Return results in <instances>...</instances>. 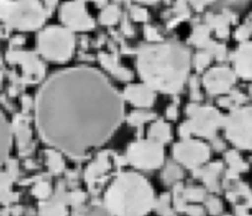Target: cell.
<instances>
[{
    "instance_id": "1",
    "label": "cell",
    "mask_w": 252,
    "mask_h": 216,
    "mask_svg": "<svg viewBox=\"0 0 252 216\" xmlns=\"http://www.w3.org/2000/svg\"><path fill=\"white\" fill-rule=\"evenodd\" d=\"M35 124L41 139L79 159L103 144L124 118L123 99L94 68L52 74L35 97Z\"/></svg>"
},
{
    "instance_id": "2",
    "label": "cell",
    "mask_w": 252,
    "mask_h": 216,
    "mask_svg": "<svg viewBox=\"0 0 252 216\" xmlns=\"http://www.w3.org/2000/svg\"><path fill=\"white\" fill-rule=\"evenodd\" d=\"M190 68L188 49L177 42L142 45L137 53V69L149 87L161 92L178 93Z\"/></svg>"
},
{
    "instance_id": "3",
    "label": "cell",
    "mask_w": 252,
    "mask_h": 216,
    "mask_svg": "<svg viewBox=\"0 0 252 216\" xmlns=\"http://www.w3.org/2000/svg\"><path fill=\"white\" fill-rule=\"evenodd\" d=\"M103 205L113 216H146L156 205L150 183L134 172H123L112 181Z\"/></svg>"
},
{
    "instance_id": "4",
    "label": "cell",
    "mask_w": 252,
    "mask_h": 216,
    "mask_svg": "<svg viewBox=\"0 0 252 216\" xmlns=\"http://www.w3.org/2000/svg\"><path fill=\"white\" fill-rule=\"evenodd\" d=\"M37 1H0L2 21L20 30H33L41 27L48 13Z\"/></svg>"
},
{
    "instance_id": "5",
    "label": "cell",
    "mask_w": 252,
    "mask_h": 216,
    "mask_svg": "<svg viewBox=\"0 0 252 216\" xmlns=\"http://www.w3.org/2000/svg\"><path fill=\"white\" fill-rule=\"evenodd\" d=\"M186 111L189 120L180 125L178 130L180 136L184 139H187L192 134L214 139L219 128L223 127L224 116L214 107L189 104Z\"/></svg>"
},
{
    "instance_id": "6",
    "label": "cell",
    "mask_w": 252,
    "mask_h": 216,
    "mask_svg": "<svg viewBox=\"0 0 252 216\" xmlns=\"http://www.w3.org/2000/svg\"><path fill=\"white\" fill-rule=\"evenodd\" d=\"M75 37L71 29L48 27L37 35V50L42 57L55 62H65L73 54Z\"/></svg>"
},
{
    "instance_id": "7",
    "label": "cell",
    "mask_w": 252,
    "mask_h": 216,
    "mask_svg": "<svg viewBox=\"0 0 252 216\" xmlns=\"http://www.w3.org/2000/svg\"><path fill=\"white\" fill-rule=\"evenodd\" d=\"M226 138L237 148L252 150V106L233 108L224 117Z\"/></svg>"
},
{
    "instance_id": "8",
    "label": "cell",
    "mask_w": 252,
    "mask_h": 216,
    "mask_svg": "<svg viewBox=\"0 0 252 216\" xmlns=\"http://www.w3.org/2000/svg\"><path fill=\"white\" fill-rule=\"evenodd\" d=\"M126 159L137 169H157L162 165L164 159L162 143L151 138L134 141L127 148Z\"/></svg>"
},
{
    "instance_id": "9",
    "label": "cell",
    "mask_w": 252,
    "mask_h": 216,
    "mask_svg": "<svg viewBox=\"0 0 252 216\" xmlns=\"http://www.w3.org/2000/svg\"><path fill=\"white\" fill-rule=\"evenodd\" d=\"M172 153L177 162L193 171L201 168L210 158V148L207 144L189 138L174 144Z\"/></svg>"
},
{
    "instance_id": "10",
    "label": "cell",
    "mask_w": 252,
    "mask_h": 216,
    "mask_svg": "<svg viewBox=\"0 0 252 216\" xmlns=\"http://www.w3.org/2000/svg\"><path fill=\"white\" fill-rule=\"evenodd\" d=\"M59 17L69 29L83 31L92 29L94 27V23L87 13L83 1L64 3L60 8Z\"/></svg>"
},
{
    "instance_id": "11",
    "label": "cell",
    "mask_w": 252,
    "mask_h": 216,
    "mask_svg": "<svg viewBox=\"0 0 252 216\" xmlns=\"http://www.w3.org/2000/svg\"><path fill=\"white\" fill-rule=\"evenodd\" d=\"M6 59L11 64H20L25 74L24 82H36L44 76V66L37 56L32 52L9 51Z\"/></svg>"
},
{
    "instance_id": "12",
    "label": "cell",
    "mask_w": 252,
    "mask_h": 216,
    "mask_svg": "<svg viewBox=\"0 0 252 216\" xmlns=\"http://www.w3.org/2000/svg\"><path fill=\"white\" fill-rule=\"evenodd\" d=\"M236 74L227 67H215L210 69L203 78V83L212 95L226 93L235 83Z\"/></svg>"
},
{
    "instance_id": "13",
    "label": "cell",
    "mask_w": 252,
    "mask_h": 216,
    "mask_svg": "<svg viewBox=\"0 0 252 216\" xmlns=\"http://www.w3.org/2000/svg\"><path fill=\"white\" fill-rule=\"evenodd\" d=\"M210 27L207 25H198L194 27L189 42L196 46L206 49V52L216 57L217 60L222 61L226 56V49L223 44L215 42L210 38Z\"/></svg>"
},
{
    "instance_id": "14",
    "label": "cell",
    "mask_w": 252,
    "mask_h": 216,
    "mask_svg": "<svg viewBox=\"0 0 252 216\" xmlns=\"http://www.w3.org/2000/svg\"><path fill=\"white\" fill-rule=\"evenodd\" d=\"M234 73L244 80H252V41L242 42L231 54Z\"/></svg>"
},
{
    "instance_id": "15",
    "label": "cell",
    "mask_w": 252,
    "mask_h": 216,
    "mask_svg": "<svg viewBox=\"0 0 252 216\" xmlns=\"http://www.w3.org/2000/svg\"><path fill=\"white\" fill-rule=\"evenodd\" d=\"M67 204V192L59 186L54 195L39 203L38 216H66Z\"/></svg>"
},
{
    "instance_id": "16",
    "label": "cell",
    "mask_w": 252,
    "mask_h": 216,
    "mask_svg": "<svg viewBox=\"0 0 252 216\" xmlns=\"http://www.w3.org/2000/svg\"><path fill=\"white\" fill-rule=\"evenodd\" d=\"M124 97L139 107H150L155 101L154 90L147 84H130L124 90Z\"/></svg>"
},
{
    "instance_id": "17",
    "label": "cell",
    "mask_w": 252,
    "mask_h": 216,
    "mask_svg": "<svg viewBox=\"0 0 252 216\" xmlns=\"http://www.w3.org/2000/svg\"><path fill=\"white\" fill-rule=\"evenodd\" d=\"M110 168L108 161V153L106 151L100 152L94 161H93L85 171V180L92 189L93 186L102 181L103 176Z\"/></svg>"
},
{
    "instance_id": "18",
    "label": "cell",
    "mask_w": 252,
    "mask_h": 216,
    "mask_svg": "<svg viewBox=\"0 0 252 216\" xmlns=\"http://www.w3.org/2000/svg\"><path fill=\"white\" fill-rule=\"evenodd\" d=\"M206 22L209 27H213L216 30V34L218 37L225 38L228 36L229 33L228 24H234L236 22V16L232 12L224 9L222 11V14L220 15L208 13L206 15Z\"/></svg>"
},
{
    "instance_id": "19",
    "label": "cell",
    "mask_w": 252,
    "mask_h": 216,
    "mask_svg": "<svg viewBox=\"0 0 252 216\" xmlns=\"http://www.w3.org/2000/svg\"><path fill=\"white\" fill-rule=\"evenodd\" d=\"M222 170V164L220 162H214L206 167L198 168L193 171L195 177H200L206 184V187L211 191L219 190L218 178Z\"/></svg>"
},
{
    "instance_id": "20",
    "label": "cell",
    "mask_w": 252,
    "mask_h": 216,
    "mask_svg": "<svg viewBox=\"0 0 252 216\" xmlns=\"http://www.w3.org/2000/svg\"><path fill=\"white\" fill-rule=\"evenodd\" d=\"M98 59L101 65L116 78L122 81H129L132 79V73L118 64L117 57L115 55H108L100 52L98 54Z\"/></svg>"
},
{
    "instance_id": "21",
    "label": "cell",
    "mask_w": 252,
    "mask_h": 216,
    "mask_svg": "<svg viewBox=\"0 0 252 216\" xmlns=\"http://www.w3.org/2000/svg\"><path fill=\"white\" fill-rule=\"evenodd\" d=\"M29 118L17 115L13 121V130L17 135L18 143L21 151H26L32 136V132L28 126Z\"/></svg>"
},
{
    "instance_id": "22",
    "label": "cell",
    "mask_w": 252,
    "mask_h": 216,
    "mask_svg": "<svg viewBox=\"0 0 252 216\" xmlns=\"http://www.w3.org/2000/svg\"><path fill=\"white\" fill-rule=\"evenodd\" d=\"M225 159L228 164V170L226 172V178L235 179L239 173L247 170V164L241 159L239 154L235 150H229L225 153Z\"/></svg>"
},
{
    "instance_id": "23",
    "label": "cell",
    "mask_w": 252,
    "mask_h": 216,
    "mask_svg": "<svg viewBox=\"0 0 252 216\" xmlns=\"http://www.w3.org/2000/svg\"><path fill=\"white\" fill-rule=\"evenodd\" d=\"M148 135L149 138L163 144L170 140V126L162 120H158L151 126Z\"/></svg>"
},
{
    "instance_id": "24",
    "label": "cell",
    "mask_w": 252,
    "mask_h": 216,
    "mask_svg": "<svg viewBox=\"0 0 252 216\" xmlns=\"http://www.w3.org/2000/svg\"><path fill=\"white\" fill-rule=\"evenodd\" d=\"M12 129L1 114V162L2 164L8 160V153L12 142Z\"/></svg>"
},
{
    "instance_id": "25",
    "label": "cell",
    "mask_w": 252,
    "mask_h": 216,
    "mask_svg": "<svg viewBox=\"0 0 252 216\" xmlns=\"http://www.w3.org/2000/svg\"><path fill=\"white\" fill-rule=\"evenodd\" d=\"M74 216H113L110 211L102 204H91L87 207H79Z\"/></svg>"
},
{
    "instance_id": "26",
    "label": "cell",
    "mask_w": 252,
    "mask_h": 216,
    "mask_svg": "<svg viewBox=\"0 0 252 216\" xmlns=\"http://www.w3.org/2000/svg\"><path fill=\"white\" fill-rule=\"evenodd\" d=\"M46 165L52 174H59L64 170V161L59 152L55 150H46Z\"/></svg>"
},
{
    "instance_id": "27",
    "label": "cell",
    "mask_w": 252,
    "mask_h": 216,
    "mask_svg": "<svg viewBox=\"0 0 252 216\" xmlns=\"http://www.w3.org/2000/svg\"><path fill=\"white\" fill-rule=\"evenodd\" d=\"M162 180L166 184H172L176 183L183 177V171L181 168L173 163V162H168L162 172Z\"/></svg>"
},
{
    "instance_id": "28",
    "label": "cell",
    "mask_w": 252,
    "mask_h": 216,
    "mask_svg": "<svg viewBox=\"0 0 252 216\" xmlns=\"http://www.w3.org/2000/svg\"><path fill=\"white\" fill-rule=\"evenodd\" d=\"M120 12L116 5H109L105 7L99 14V22L102 25L111 26L114 25L119 18Z\"/></svg>"
},
{
    "instance_id": "29",
    "label": "cell",
    "mask_w": 252,
    "mask_h": 216,
    "mask_svg": "<svg viewBox=\"0 0 252 216\" xmlns=\"http://www.w3.org/2000/svg\"><path fill=\"white\" fill-rule=\"evenodd\" d=\"M156 118V114L152 112H146V111H134L127 117V122L134 127H138L141 129V127L148 121H151Z\"/></svg>"
},
{
    "instance_id": "30",
    "label": "cell",
    "mask_w": 252,
    "mask_h": 216,
    "mask_svg": "<svg viewBox=\"0 0 252 216\" xmlns=\"http://www.w3.org/2000/svg\"><path fill=\"white\" fill-rule=\"evenodd\" d=\"M245 101H246V96L243 93L237 90H233L230 92L229 96L220 97L218 100V103L223 107H231L232 105H234L235 108H237L239 104H242Z\"/></svg>"
},
{
    "instance_id": "31",
    "label": "cell",
    "mask_w": 252,
    "mask_h": 216,
    "mask_svg": "<svg viewBox=\"0 0 252 216\" xmlns=\"http://www.w3.org/2000/svg\"><path fill=\"white\" fill-rule=\"evenodd\" d=\"M32 194L40 200H46L50 197L51 194V187L45 181L37 182L32 189Z\"/></svg>"
},
{
    "instance_id": "32",
    "label": "cell",
    "mask_w": 252,
    "mask_h": 216,
    "mask_svg": "<svg viewBox=\"0 0 252 216\" xmlns=\"http://www.w3.org/2000/svg\"><path fill=\"white\" fill-rule=\"evenodd\" d=\"M183 196L185 200H190L193 202H199L204 200L206 197L205 189L199 187H191L188 189H183Z\"/></svg>"
},
{
    "instance_id": "33",
    "label": "cell",
    "mask_w": 252,
    "mask_h": 216,
    "mask_svg": "<svg viewBox=\"0 0 252 216\" xmlns=\"http://www.w3.org/2000/svg\"><path fill=\"white\" fill-rule=\"evenodd\" d=\"M169 195L163 193L157 202V210L161 216H174L169 206Z\"/></svg>"
},
{
    "instance_id": "34",
    "label": "cell",
    "mask_w": 252,
    "mask_h": 216,
    "mask_svg": "<svg viewBox=\"0 0 252 216\" xmlns=\"http://www.w3.org/2000/svg\"><path fill=\"white\" fill-rule=\"evenodd\" d=\"M212 55L206 51L204 52H199L195 55L194 63H195V68L198 72H202L211 62Z\"/></svg>"
},
{
    "instance_id": "35",
    "label": "cell",
    "mask_w": 252,
    "mask_h": 216,
    "mask_svg": "<svg viewBox=\"0 0 252 216\" xmlns=\"http://www.w3.org/2000/svg\"><path fill=\"white\" fill-rule=\"evenodd\" d=\"M85 199L86 193L81 190H74L67 193V203L74 207H80Z\"/></svg>"
},
{
    "instance_id": "36",
    "label": "cell",
    "mask_w": 252,
    "mask_h": 216,
    "mask_svg": "<svg viewBox=\"0 0 252 216\" xmlns=\"http://www.w3.org/2000/svg\"><path fill=\"white\" fill-rule=\"evenodd\" d=\"M206 206L208 208V211L212 215H218L222 210V204H221L220 200L215 196H209L207 198Z\"/></svg>"
},
{
    "instance_id": "37",
    "label": "cell",
    "mask_w": 252,
    "mask_h": 216,
    "mask_svg": "<svg viewBox=\"0 0 252 216\" xmlns=\"http://www.w3.org/2000/svg\"><path fill=\"white\" fill-rule=\"evenodd\" d=\"M252 33V27H250V25L246 22L245 24H243L242 26H240L236 30H235V33H234V36L235 38L238 40V41H242V42H245L249 36L251 35Z\"/></svg>"
},
{
    "instance_id": "38",
    "label": "cell",
    "mask_w": 252,
    "mask_h": 216,
    "mask_svg": "<svg viewBox=\"0 0 252 216\" xmlns=\"http://www.w3.org/2000/svg\"><path fill=\"white\" fill-rule=\"evenodd\" d=\"M131 16L137 22H144L148 20L147 10L138 6H133L131 8Z\"/></svg>"
},
{
    "instance_id": "39",
    "label": "cell",
    "mask_w": 252,
    "mask_h": 216,
    "mask_svg": "<svg viewBox=\"0 0 252 216\" xmlns=\"http://www.w3.org/2000/svg\"><path fill=\"white\" fill-rule=\"evenodd\" d=\"M144 31H145V36L148 40H151V41L161 40L159 33L158 32V30L155 27H153L151 26H146Z\"/></svg>"
},
{
    "instance_id": "40",
    "label": "cell",
    "mask_w": 252,
    "mask_h": 216,
    "mask_svg": "<svg viewBox=\"0 0 252 216\" xmlns=\"http://www.w3.org/2000/svg\"><path fill=\"white\" fill-rule=\"evenodd\" d=\"M185 212L190 216H203L204 209L199 205H187Z\"/></svg>"
},
{
    "instance_id": "41",
    "label": "cell",
    "mask_w": 252,
    "mask_h": 216,
    "mask_svg": "<svg viewBox=\"0 0 252 216\" xmlns=\"http://www.w3.org/2000/svg\"><path fill=\"white\" fill-rule=\"evenodd\" d=\"M190 86H191V89H192V92H191L192 98L193 99H201V94L199 93V89H198V82H197V80H196L195 77H193L191 79Z\"/></svg>"
},
{
    "instance_id": "42",
    "label": "cell",
    "mask_w": 252,
    "mask_h": 216,
    "mask_svg": "<svg viewBox=\"0 0 252 216\" xmlns=\"http://www.w3.org/2000/svg\"><path fill=\"white\" fill-rule=\"evenodd\" d=\"M166 117L171 119V120H175L176 117H177V109L174 105H171L169 106L167 109H166Z\"/></svg>"
},
{
    "instance_id": "43",
    "label": "cell",
    "mask_w": 252,
    "mask_h": 216,
    "mask_svg": "<svg viewBox=\"0 0 252 216\" xmlns=\"http://www.w3.org/2000/svg\"><path fill=\"white\" fill-rule=\"evenodd\" d=\"M122 30H123V32L125 33V34H128V35H131V34H133V29H132V27H131V26L129 25V23L127 22V20L126 19H124L123 20V22H122Z\"/></svg>"
},
{
    "instance_id": "44",
    "label": "cell",
    "mask_w": 252,
    "mask_h": 216,
    "mask_svg": "<svg viewBox=\"0 0 252 216\" xmlns=\"http://www.w3.org/2000/svg\"><path fill=\"white\" fill-rule=\"evenodd\" d=\"M22 103H23V111L24 112H27L32 107V99L29 96H24L22 98Z\"/></svg>"
},
{
    "instance_id": "45",
    "label": "cell",
    "mask_w": 252,
    "mask_h": 216,
    "mask_svg": "<svg viewBox=\"0 0 252 216\" xmlns=\"http://www.w3.org/2000/svg\"><path fill=\"white\" fill-rule=\"evenodd\" d=\"M213 144H214V147L218 150H221V149L224 148V143L219 138H214L213 139Z\"/></svg>"
},
{
    "instance_id": "46",
    "label": "cell",
    "mask_w": 252,
    "mask_h": 216,
    "mask_svg": "<svg viewBox=\"0 0 252 216\" xmlns=\"http://www.w3.org/2000/svg\"><path fill=\"white\" fill-rule=\"evenodd\" d=\"M192 5H193V7H194L197 11H202L203 8H204V6L206 5V3L203 2V1H192Z\"/></svg>"
},
{
    "instance_id": "47",
    "label": "cell",
    "mask_w": 252,
    "mask_h": 216,
    "mask_svg": "<svg viewBox=\"0 0 252 216\" xmlns=\"http://www.w3.org/2000/svg\"><path fill=\"white\" fill-rule=\"evenodd\" d=\"M24 41H25V39H24L23 37H20V36L14 38V39L12 40V42H13V43H16V44H22V43H24Z\"/></svg>"
},
{
    "instance_id": "48",
    "label": "cell",
    "mask_w": 252,
    "mask_h": 216,
    "mask_svg": "<svg viewBox=\"0 0 252 216\" xmlns=\"http://www.w3.org/2000/svg\"><path fill=\"white\" fill-rule=\"evenodd\" d=\"M247 23L250 25V27H252V13L250 14V16H249V18H248V20H247Z\"/></svg>"
},
{
    "instance_id": "49",
    "label": "cell",
    "mask_w": 252,
    "mask_h": 216,
    "mask_svg": "<svg viewBox=\"0 0 252 216\" xmlns=\"http://www.w3.org/2000/svg\"><path fill=\"white\" fill-rule=\"evenodd\" d=\"M249 92H250V94H251V96H252V84L250 85V88H249Z\"/></svg>"
}]
</instances>
